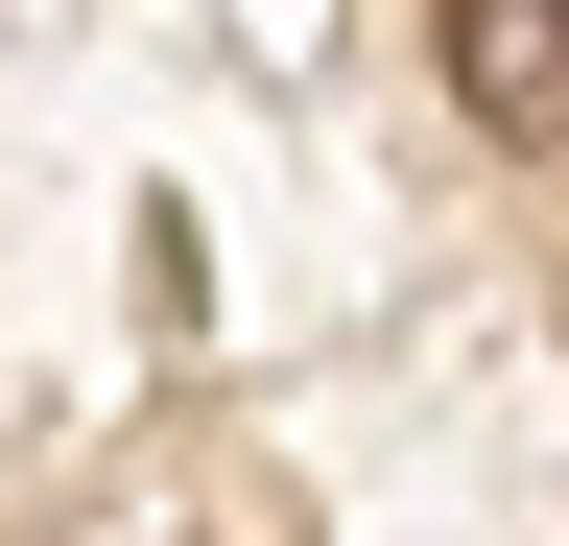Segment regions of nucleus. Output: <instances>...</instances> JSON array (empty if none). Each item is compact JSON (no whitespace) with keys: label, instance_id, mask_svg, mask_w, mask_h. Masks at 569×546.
I'll use <instances>...</instances> for the list:
<instances>
[{"label":"nucleus","instance_id":"f257e3e1","mask_svg":"<svg viewBox=\"0 0 569 546\" xmlns=\"http://www.w3.org/2000/svg\"><path fill=\"white\" fill-rule=\"evenodd\" d=\"M451 119L475 143H569V0H451Z\"/></svg>","mask_w":569,"mask_h":546}]
</instances>
